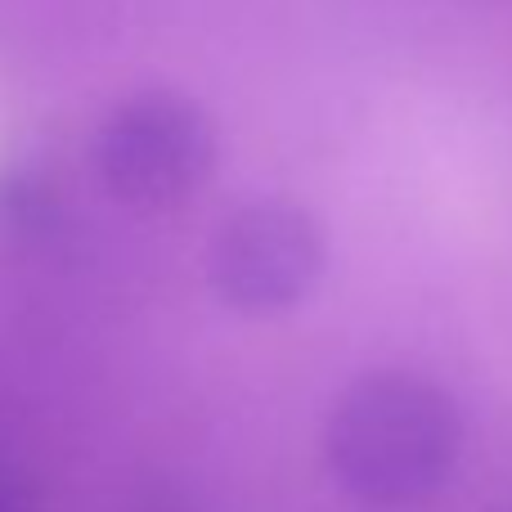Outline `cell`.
Wrapping results in <instances>:
<instances>
[{
  "label": "cell",
  "mask_w": 512,
  "mask_h": 512,
  "mask_svg": "<svg viewBox=\"0 0 512 512\" xmlns=\"http://www.w3.org/2000/svg\"><path fill=\"white\" fill-rule=\"evenodd\" d=\"M0 512H36V495L14 468L0 463Z\"/></svg>",
  "instance_id": "277c9868"
},
{
  "label": "cell",
  "mask_w": 512,
  "mask_h": 512,
  "mask_svg": "<svg viewBox=\"0 0 512 512\" xmlns=\"http://www.w3.org/2000/svg\"><path fill=\"white\" fill-rule=\"evenodd\" d=\"M324 225L292 198H248L207 243V279L243 315L288 310L324 274Z\"/></svg>",
  "instance_id": "3957f363"
},
{
  "label": "cell",
  "mask_w": 512,
  "mask_h": 512,
  "mask_svg": "<svg viewBox=\"0 0 512 512\" xmlns=\"http://www.w3.org/2000/svg\"><path fill=\"white\" fill-rule=\"evenodd\" d=\"M95 171L126 207H176L212 176L216 131L189 95L167 86L126 95L95 131Z\"/></svg>",
  "instance_id": "7a4b0ae2"
},
{
  "label": "cell",
  "mask_w": 512,
  "mask_h": 512,
  "mask_svg": "<svg viewBox=\"0 0 512 512\" xmlns=\"http://www.w3.org/2000/svg\"><path fill=\"white\" fill-rule=\"evenodd\" d=\"M463 450V418L450 391L423 373L378 369L337 396L324 427L333 477L378 508L418 504L450 481Z\"/></svg>",
  "instance_id": "6da1fadb"
}]
</instances>
